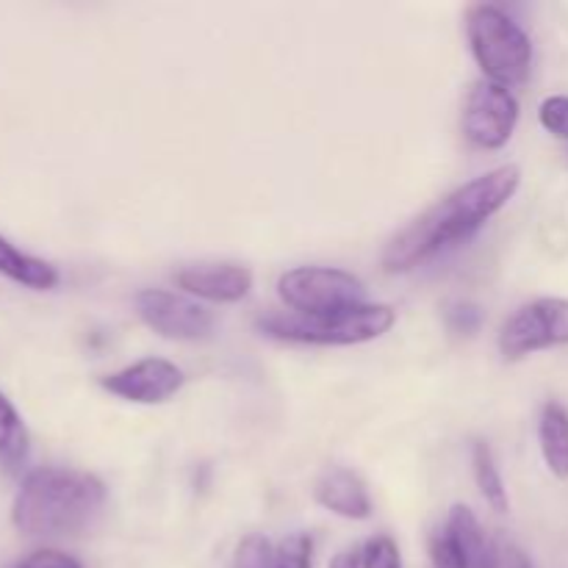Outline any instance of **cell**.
<instances>
[{
  "label": "cell",
  "instance_id": "obj_1",
  "mask_svg": "<svg viewBox=\"0 0 568 568\" xmlns=\"http://www.w3.org/2000/svg\"><path fill=\"white\" fill-rule=\"evenodd\" d=\"M519 166L505 164L455 189L386 244L381 258L383 270L392 275L410 272L425 261L436 258L442 250L466 242L471 233L480 231L494 214L508 205V200L519 192Z\"/></svg>",
  "mask_w": 568,
  "mask_h": 568
},
{
  "label": "cell",
  "instance_id": "obj_2",
  "mask_svg": "<svg viewBox=\"0 0 568 568\" xmlns=\"http://www.w3.org/2000/svg\"><path fill=\"white\" fill-rule=\"evenodd\" d=\"M105 505L100 477L61 466L28 471L11 505V521L22 536L67 538L81 536L98 521Z\"/></svg>",
  "mask_w": 568,
  "mask_h": 568
},
{
  "label": "cell",
  "instance_id": "obj_3",
  "mask_svg": "<svg viewBox=\"0 0 568 568\" xmlns=\"http://www.w3.org/2000/svg\"><path fill=\"white\" fill-rule=\"evenodd\" d=\"M466 37L486 81L499 87H519L527 81L532 64L530 37L499 6H471L466 14Z\"/></svg>",
  "mask_w": 568,
  "mask_h": 568
},
{
  "label": "cell",
  "instance_id": "obj_4",
  "mask_svg": "<svg viewBox=\"0 0 568 568\" xmlns=\"http://www.w3.org/2000/svg\"><path fill=\"white\" fill-rule=\"evenodd\" d=\"M397 322V311L383 303H366L361 308L331 316L272 314L258 320V331L281 342L320 344V347H353V344L375 342Z\"/></svg>",
  "mask_w": 568,
  "mask_h": 568
},
{
  "label": "cell",
  "instance_id": "obj_5",
  "mask_svg": "<svg viewBox=\"0 0 568 568\" xmlns=\"http://www.w3.org/2000/svg\"><path fill=\"white\" fill-rule=\"evenodd\" d=\"M277 294L300 316L344 314L366 305V288L353 272L333 266H297L283 272Z\"/></svg>",
  "mask_w": 568,
  "mask_h": 568
},
{
  "label": "cell",
  "instance_id": "obj_6",
  "mask_svg": "<svg viewBox=\"0 0 568 568\" xmlns=\"http://www.w3.org/2000/svg\"><path fill=\"white\" fill-rule=\"evenodd\" d=\"M564 344H568V300L564 297H541L521 305L499 333V353L505 361H519Z\"/></svg>",
  "mask_w": 568,
  "mask_h": 568
},
{
  "label": "cell",
  "instance_id": "obj_7",
  "mask_svg": "<svg viewBox=\"0 0 568 568\" xmlns=\"http://www.w3.org/2000/svg\"><path fill=\"white\" fill-rule=\"evenodd\" d=\"M144 325L170 342H197L214 331V314L197 300L166 288H144L133 300Z\"/></svg>",
  "mask_w": 568,
  "mask_h": 568
},
{
  "label": "cell",
  "instance_id": "obj_8",
  "mask_svg": "<svg viewBox=\"0 0 568 568\" xmlns=\"http://www.w3.org/2000/svg\"><path fill=\"white\" fill-rule=\"evenodd\" d=\"M519 122V100L508 87L477 81L464 105V136L480 150H499L510 142Z\"/></svg>",
  "mask_w": 568,
  "mask_h": 568
},
{
  "label": "cell",
  "instance_id": "obj_9",
  "mask_svg": "<svg viewBox=\"0 0 568 568\" xmlns=\"http://www.w3.org/2000/svg\"><path fill=\"white\" fill-rule=\"evenodd\" d=\"M186 383L181 366L164 358H142L120 372L100 377V386L114 397L136 405H161L175 397Z\"/></svg>",
  "mask_w": 568,
  "mask_h": 568
},
{
  "label": "cell",
  "instance_id": "obj_10",
  "mask_svg": "<svg viewBox=\"0 0 568 568\" xmlns=\"http://www.w3.org/2000/svg\"><path fill=\"white\" fill-rule=\"evenodd\" d=\"M178 288L209 303H239L253 288V272L242 264L186 266L175 275Z\"/></svg>",
  "mask_w": 568,
  "mask_h": 568
},
{
  "label": "cell",
  "instance_id": "obj_11",
  "mask_svg": "<svg viewBox=\"0 0 568 568\" xmlns=\"http://www.w3.org/2000/svg\"><path fill=\"white\" fill-rule=\"evenodd\" d=\"M314 499L342 519L364 521L372 516V497L366 491V483L344 466H331L322 471L314 488Z\"/></svg>",
  "mask_w": 568,
  "mask_h": 568
},
{
  "label": "cell",
  "instance_id": "obj_12",
  "mask_svg": "<svg viewBox=\"0 0 568 568\" xmlns=\"http://www.w3.org/2000/svg\"><path fill=\"white\" fill-rule=\"evenodd\" d=\"M0 275L20 283V286L37 288V292H48V288L59 286V272H55L53 264L22 253L3 236H0Z\"/></svg>",
  "mask_w": 568,
  "mask_h": 568
},
{
  "label": "cell",
  "instance_id": "obj_13",
  "mask_svg": "<svg viewBox=\"0 0 568 568\" xmlns=\"http://www.w3.org/2000/svg\"><path fill=\"white\" fill-rule=\"evenodd\" d=\"M538 442L549 471L568 480V410L560 403H547L538 419Z\"/></svg>",
  "mask_w": 568,
  "mask_h": 568
},
{
  "label": "cell",
  "instance_id": "obj_14",
  "mask_svg": "<svg viewBox=\"0 0 568 568\" xmlns=\"http://www.w3.org/2000/svg\"><path fill=\"white\" fill-rule=\"evenodd\" d=\"M31 453V436L20 410L0 392V469L6 475H20Z\"/></svg>",
  "mask_w": 568,
  "mask_h": 568
},
{
  "label": "cell",
  "instance_id": "obj_15",
  "mask_svg": "<svg viewBox=\"0 0 568 568\" xmlns=\"http://www.w3.org/2000/svg\"><path fill=\"white\" fill-rule=\"evenodd\" d=\"M444 532L453 538V544L458 547V552L464 555V560L469 564V568H483V564H486V552H488V538L486 532H483L477 516L471 514L466 505H455Z\"/></svg>",
  "mask_w": 568,
  "mask_h": 568
},
{
  "label": "cell",
  "instance_id": "obj_16",
  "mask_svg": "<svg viewBox=\"0 0 568 568\" xmlns=\"http://www.w3.org/2000/svg\"><path fill=\"white\" fill-rule=\"evenodd\" d=\"M471 469H475V480L483 499H486L497 514H508V488H505L503 475H499L497 469V460H494L491 447H488L486 442H477L475 449H471Z\"/></svg>",
  "mask_w": 568,
  "mask_h": 568
},
{
  "label": "cell",
  "instance_id": "obj_17",
  "mask_svg": "<svg viewBox=\"0 0 568 568\" xmlns=\"http://www.w3.org/2000/svg\"><path fill=\"white\" fill-rule=\"evenodd\" d=\"M233 566L236 568H277V549L272 547L270 538L253 532V536L242 538Z\"/></svg>",
  "mask_w": 568,
  "mask_h": 568
},
{
  "label": "cell",
  "instance_id": "obj_18",
  "mask_svg": "<svg viewBox=\"0 0 568 568\" xmlns=\"http://www.w3.org/2000/svg\"><path fill=\"white\" fill-rule=\"evenodd\" d=\"M277 568H314V541L305 532H294L277 544Z\"/></svg>",
  "mask_w": 568,
  "mask_h": 568
},
{
  "label": "cell",
  "instance_id": "obj_19",
  "mask_svg": "<svg viewBox=\"0 0 568 568\" xmlns=\"http://www.w3.org/2000/svg\"><path fill=\"white\" fill-rule=\"evenodd\" d=\"M483 568H532V564L519 544L508 541L505 536H494L488 538V552Z\"/></svg>",
  "mask_w": 568,
  "mask_h": 568
},
{
  "label": "cell",
  "instance_id": "obj_20",
  "mask_svg": "<svg viewBox=\"0 0 568 568\" xmlns=\"http://www.w3.org/2000/svg\"><path fill=\"white\" fill-rule=\"evenodd\" d=\"M361 568H403V558L394 538L375 536L361 549Z\"/></svg>",
  "mask_w": 568,
  "mask_h": 568
},
{
  "label": "cell",
  "instance_id": "obj_21",
  "mask_svg": "<svg viewBox=\"0 0 568 568\" xmlns=\"http://www.w3.org/2000/svg\"><path fill=\"white\" fill-rule=\"evenodd\" d=\"M538 120L541 125L547 128L552 136L558 139H568V98L566 94H552L541 103L538 109Z\"/></svg>",
  "mask_w": 568,
  "mask_h": 568
},
{
  "label": "cell",
  "instance_id": "obj_22",
  "mask_svg": "<svg viewBox=\"0 0 568 568\" xmlns=\"http://www.w3.org/2000/svg\"><path fill=\"white\" fill-rule=\"evenodd\" d=\"M483 325V311L471 303H455L447 311V327L458 336H471L480 331Z\"/></svg>",
  "mask_w": 568,
  "mask_h": 568
},
{
  "label": "cell",
  "instance_id": "obj_23",
  "mask_svg": "<svg viewBox=\"0 0 568 568\" xmlns=\"http://www.w3.org/2000/svg\"><path fill=\"white\" fill-rule=\"evenodd\" d=\"M430 560L433 568H469L464 555H460L458 547L453 544V538L444 530L433 532L430 536Z\"/></svg>",
  "mask_w": 568,
  "mask_h": 568
},
{
  "label": "cell",
  "instance_id": "obj_24",
  "mask_svg": "<svg viewBox=\"0 0 568 568\" xmlns=\"http://www.w3.org/2000/svg\"><path fill=\"white\" fill-rule=\"evenodd\" d=\"M14 568H83L72 555L59 552V549H39L22 558Z\"/></svg>",
  "mask_w": 568,
  "mask_h": 568
},
{
  "label": "cell",
  "instance_id": "obj_25",
  "mask_svg": "<svg viewBox=\"0 0 568 568\" xmlns=\"http://www.w3.org/2000/svg\"><path fill=\"white\" fill-rule=\"evenodd\" d=\"M331 568H361V552L355 549H344L331 560Z\"/></svg>",
  "mask_w": 568,
  "mask_h": 568
}]
</instances>
